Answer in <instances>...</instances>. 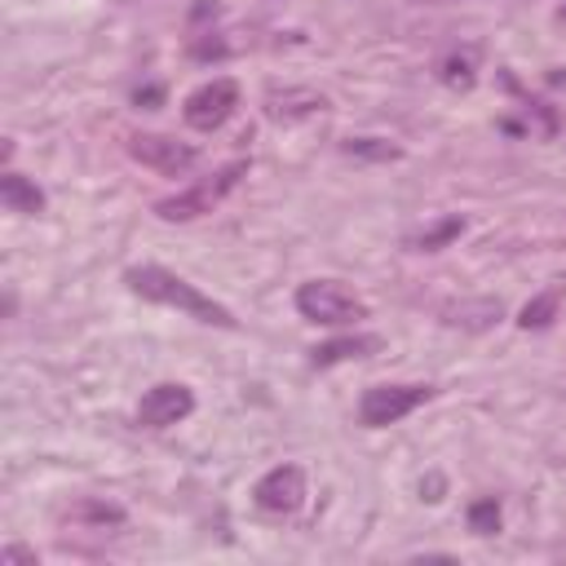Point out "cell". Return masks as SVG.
Wrapping results in <instances>:
<instances>
[{"label": "cell", "mask_w": 566, "mask_h": 566, "mask_svg": "<svg viewBox=\"0 0 566 566\" xmlns=\"http://www.w3.org/2000/svg\"><path fill=\"white\" fill-rule=\"evenodd\" d=\"M296 310H301V318H310L318 327H345V323L367 318L363 296H354L336 279H310V283H301L296 287Z\"/></svg>", "instance_id": "7a4b0ae2"}, {"label": "cell", "mask_w": 566, "mask_h": 566, "mask_svg": "<svg viewBox=\"0 0 566 566\" xmlns=\"http://www.w3.org/2000/svg\"><path fill=\"white\" fill-rule=\"evenodd\" d=\"M252 500H256L265 513H296V509L305 504V469H301V464H274V469L256 482Z\"/></svg>", "instance_id": "52a82bcc"}, {"label": "cell", "mask_w": 566, "mask_h": 566, "mask_svg": "<svg viewBox=\"0 0 566 566\" xmlns=\"http://www.w3.org/2000/svg\"><path fill=\"white\" fill-rule=\"evenodd\" d=\"M349 150H363V155H380V159H394V155H398L394 146H371V142H349Z\"/></svg>", "instance_id": "2e32d148"}, {"label": "cell", "mask_w": 566, "mask_h": 566, "mask_svg": "<svg viewBox=\"0 0 566 566\" xmlns=\"http://www.w3.org/2000/svg\"><path fill=\"white\" fill-rule=\"evenodd\" d=\"M553 314H557V292H544V296H535L526 310H522V327H548L553 323Z\"/></svg>", "instance_id": "4fadbf2b"}, {"label": "cell", "mask_w": 566, "mask_h": 566, "mask_svg": "<svg viewBox=\"0 0 566 566\" xmlns=\"http://www.w3.org/2000/svg\"><path fill=\"white\" fill-rule=\"evenodd\" d=\"M464 230V221L460 217H447L438 230H429V234H420V239H411V248H424V252H433V248H442L447 239H455Z\"/></svg>", "instance_id": "5bb4252c"}, {"label": "cell", "mask_w": 566, "mask_h": 566, "mask_svg": "<svg viewBox=\"0 0 566 566\" xmlns=\"http://www.w3.org/2000/svg\"><path fill=\"white\" fill-rule=\"evenodd\" d=\"M327 106V97L323 93H314V88H274L270 97H265V115L270 119H305V115H318Z\"/></svg>", "instance_id": "9c48e42d"}, {"label": "cell", "mask_w": 566, "mask_h": 566, "mask_svg": "<svg viewBox=\"0 0 566 566\" xmlns=\"http://www.w3.org/2000/svg\"><path fill=\"white\" fill-rule=\"evenodd\" d=\"M0 199L9 212H22V217H35L44 208V195L35 190V181H27L22 172H4L0 177Z\"/></svg>", "instance_id": "30bf717a"}, {"label": "cell", "mask_w": 566, "mask_h": 566, "mask_svg": "<svg viewBox=\"0 0 566 566\" xmlns=\"http://www.w3.org/2000/svg\"><path fill=\"white\" fill-rule=\"evenodd\" d=\"M469 531L495 535V531H500V504H495V500H473V504H469Z\"/></svg>", "instance_id": "7c38bea8"}, {"label": "cell", "mask_w": 566, "mask_h": 566, "mask_svg": "<svg viewBox=\"0 0 566 566\" xmlns=\"http://www.w3.org/2000/svg\"><path fill=\"white\" fill-rule=\"evenodd\" d=\"M442 80H447V84H460V88H469V84H473V53L447 57V66H442Z\"/></svg>", "instance_id": "9a60e30c"}, {"label": "cell", "mask_w": 566, "mask_h": 566, "mask_svg": "<svg viewBox=\"0 0 566 566\" xmlns=\"http://www.w3.org/2000/svg\"><path fill=\"white\" fill-rule=\"evenodd\" d=\"M376 345H380L376 336H345V340L318 345V349H314V363H318V367H327V363H340V358H363V354H371Z\"/></svg>", "instance_id": "8fae6325"}, {"label": "cell", "mask_w": 566, "mask_h": 566, "mask_svg": "<svg viewBox=\"0 0 566 566\" xmlns=\"http://www.w3.org/2000/svg\"><path fill=\"white\" fill-rule=\"evenodd\" d=\"M234 106H239V84H234L230 75H217V80L199 84V88L181 102V119H186L195 133H212V128H221V124L234 115Z\"/></svg>", "instance_id": "277c9868"}, {"label": "cell", "mask_w": 566, "mask_h": 566, "mask_svg": "<svg viewBox=\"0 0 566 566\" xmlns=\"http://www.w3.org/2000/svg\"><path fill=\"white\" fill-rule=\"evenodd\" d=\"M124 283H128L137 296L159 301V305H172V310H181V314H190V318H199V323H208V327H234V314H230L221 301H212L208 292H199L195 283H186L181 274H172V270H164V265H133V270L124 274Z\"/></svg>", "instance_id": "6da1fadb"}, {"label": "cell", "mask_w": 566, "mask_h": 566, "mask_svg": "<svg viewBox=\"0 0 566 566\" xmlns=\"http://www.w3.org/2000/svg\"><path fill=\"white\" fill-rule=\"evenodd\" d=\"M424 398H429V385H371L358 402V420L367 429H385V424H398L402 416H411Z\"/></svg>", "instance_id": "5b68a950"}, {"label": "cell", "mask_w": 566, "mask_h": 566, "mask_svg": "<svg viewBox=\"0 0 566 566\" xmlns=\"http://www.w3.org/2000/svg\"><path fill=\"white\" fill-rule=\"evenodd\" d=\"M190 411H195V394H190L186 385H172V380L146 389L142 402H137V420H142L146 429H168V424L186 420Z\"/></svg>", "instance_id": "ba28073f"}, {"label": "cell", "mask_w": 566, "mask_h": 566, "mask_svg": "<svg viewBox=\"0 0 566 566\" xmlns=\"http://www.w3.org/2000/svg\"><path fill=\"white\" fill-rule=\"evenodd\" d=\"M128 150H133V159L142 168H150L159 177H186L195 168V159H199L195 146L177 142L168 133H137V137H128Z\"/></svg>", "instance_id": "8992f818"}, {"label": "cell", "mask_w": 566, "mask_h": 566, "mask_svg": "<svg viewBox=\"0 0 566 566\" xmlns=\"http://www.w3.org/2000/svg\"><path fill=\"white\" fill-rule=\"evenodd\" d=\"M562 13H566V9H562Z\"/></svg>", "instance_id": "ac0fdd59"}, {"label": "cell", "mask_w": 566, "mask_h": 566, "mask_svg": "<svg viewBox=\"0 0 566 566\" xmlns=\"http://www.w3.org/2000/svg\"><path fill=\"white\" fill-rule=\"evenodd\" d=\"M248 172V164L243 159H234V164H226V168H217L212 177H203V181H195V186H186V190H177V195H168V199H159L155 203V212L164 217V221H195V217H203V212H212L234 186H239V177Z\"/></svg>", "instance_id": "3957f363"}, {"label": "cell", "mask_w": 566, "mask_h": 566, "mask_svg": "<svg viewBox=\"0 0 566 566\" xmlns=\"http://www.w3.org/2000/svg\"><path fill=\"white\" fill-rule=\"evenodd\" d=\"M4 562H35V553L22 548V544H9V548H4Z\"/></svg>", "instance_id": "e0dca14e"}]
</instances>
